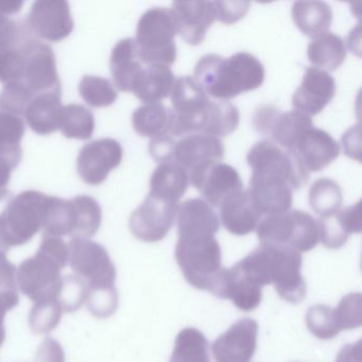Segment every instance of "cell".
I'll use <instances>...</instances> for the list:
<instances>
[{
    "label": "cell",
    "instance_id": "8d00e7d4",
    "mask_svg": "<svg viewBox=\"0 0 362 362\" xmlns=\"http://www.w3.org/2000/svg\"><path fill=\"white\" fill-rule=\"evenodd\" d=\"M309 205L320 217L337 213L342 204V192L334 180L322 177L311 185L308 192Z\"/></svg>",
    "mask_w": 362,
    "mask_h": 362
},
{
    "label": "cell",
    "instance_id": "8992f818",
    "mask_svg": "<svg viewBox=\"0 0 362 362\" xmlns=\"http://www.w3.org/2000/svg\"><path fill=\"white\" fill-rule=\"evenodd\" d=\"M175 259L189 285L211 293L226 270L222 266L221 249L216 238L194 243L177 241Z\"/></svg>",
    "mask_w": 362,
    "mask_h": 362
},
{
    "label": "cell",
    "instance_id": "ee69618b",
    "mask_svg": "<svg viewBox=\"0 0 362 362\" xmlns=\"http://www.w3.org/2000/svg\"><path fill=\"white\" fill-rule=\"evenodd\" d=\"M334 317L339 329L351 330L362 323V296L359 292L343 296L334 309Z\"/></svg>",
    "mask_w": 362,
    "mask_h": 362
},
{
    "label": "cell",
    "instance_id": "2e32d148",
    "mask_svg": "<svg viewBox=\"0 0 362 362\" xmlns=\"http://www.w3.org/2000/svg\"><path fill=\"white\" fill-rule=\"evenodd\" d=\"M24 82L35 95L61 90L56 57L49 46L37 40L28 39Z\"/></svg>",
    "mask_w": 362,
    "mask_h": 362
},
{
    "label": "cell",
    "instance_id": "9c48e42d",
    "mask_svg": "<svg viewBox=\"0 0 362 362\" xmlns=\"http://www.w3.org/2000/svg\"><path fill=\"white\" fill-rule=\"evenodd\" d=\"M253 173L277 175L289 183L291 188L300 189L306 185L309 173L294 150H287L272 141H258L247 156Z\"/></svg>",
    "mask_w": 362,
    "mask_h": 362
},
{
    "label": "cell",
    "instance_id": "603a6c76",
    "mask_svg": "<svg viewBox=\"0 0 362 362\" xmlns=\"http://www.w3.org/2000/svg\"><path fill=\"white\" fill-rule=\"evenodd\" d=\"M219 207L222 226L236 236L251 234L262 220V214L245 189L226 198Z\"/></svg>",
    "mask_w": 362,
    "mask_h": 362
},
{
    "label": "cell",
    "instance_id": "7402d4cb",
    "mask_svg": "<svg viewBox=\"0 0 362 362\" xmlns=\"http://www.w3.org/2000/svg\"><path fill=\"white\" fill-rule=\"evenodd\" d=\"M223 153V144L218 137L194 133L186 135L175 143L173 160L186 170H192L204 163L220 162Z\"/></svg>",
    "mask_w": 362,
    "mask_h": 362
},
{
    "label": "cell",
    "instance_id": "83f0119b",
    "mask_svg": "<svg viewBox=\"0 0 362 362\" xmlns=\"http://www.w3.org/2000/svg\"><path fill=\"white\" fill-rule=\"evenodd\" d=\"M110 66L116 88L122 92H130L133 80L144 67L134 39H124L116 44L112 50Z\"/></svg>",
    "mask_w": 362,
    "mask_h": 362
},
{
    "label": "cell",
    "instance_id": "30bf717a",
    "mask_svg": "<svg viewBox=\"0 0 362 362\" xmlns=\"http://www.w3.org/2000/svg\"><path fill=\"white\" fill-rule=\"evenodd\" d=\"M180 203L158 200L148 194L133 211L129 228L133 236L145 243H158L168 235L177 220Z\"/></svg>",
    "mask_w": 362,
    "mask_h": 362
},
{
    "label": "cell",
    "instance_id": "f546056e",
    "mask_svg": "<svg viewBox=\"0 0 362 362\" xmlns=\"http://www.w3.org/2000/svg\"><path fill=\"white\" fill-rule=\"evenodd\" d=\"M307 56L315 69L336 71L346 59V46L339 35L325 33L313 37L307 48Z\"/></svg>",
    "mask_w": 362,
    "mask_h": 362
},
{
    "label": "cell",
    "instance_id": "e575fe53",
    "mask_svg": "<svg viewBox=\"0 0 362 362\" xmlns=\"http://www.w3.org/2000/svg\"><path fill=\"white\" fill-rule=\"evenodd\" d=\"M24 134L25 122L22 116L0 112V156L9 160L16 167L22 160L21 144Z\"/></svg>",
    "mask_w": 362,
    "mask_h": 362
},
{
    "label": "cell",
    "instance_id": "f1b7e54d",
    "mask_svg": "<svg viewBox=\"0 0 362 362\" xmlns=\"http://www.w3.org/2000/svg\"><path fill=\"white\" fill-rule=\"evenodd\" d=\"M291 14L296 26L313 39L328 33L334 18L329 6L324 1H296Z\"/></svg>",
    "mask_w": 362,
    "mask_h": 362
},
{
    "label": "cell",
    "instance_id": "c3c4849f",
    "mask_svg": "<svg viewBox=\"0 0 362 362\" xmlns=\"http://www.w3.org/2000/svg\"><path fill=\"white\" fill-rule=\"evenodd\" d=\"M175 141L173 137L164 136L156 137L149 144V151L152 158L156 162L166 163L173 162V156H175Z\"/></svg>",
    "mask_w": 362,
    "mask_h": 362
},
{
    "label": "cell",
    "instance_id": "f6af8a7d",
    "mask_svg": "<svg viewBox=\"0 0 362 362\" xmlns=\"http://www.w3.org/2000/svg\"><path fill=\"white\" fill-rule=\"evenodd\" d=\"M88 286L76 275L63 277L62 287L59 292L58 302L64 313H74L86 303Z\"/></svg>",
    "mask_w": 362,
    "mask_h": 362
},
{
    "label": "cell",
    "instance_id": "ab89813d",
    "mask_svg": "<svg viewBox=\"0 0 362 362\" xmlns=\"http://www.w3.org/2000/svg\"><path fill=\"white\" fill-rule=\"evenodd\" d=\"M79 93L83 100L93 107H110L118 97L113 84L97 76H84L80 81Z\"/></svg>",
    "mask_w": 362,
    "mask_h": 362
},
{
    "label": "cell",
    "instance_id": "7bdbcfd3",
    "mask_svg": "<svg viewBox=\"0 0 362 362\" xmlns=\"http://www.w3.org/2000/svg\"><path fill=\"white\" fill-rule=\"evenodd\" d=\"M35 96V93L24 82L6 84L0 93V112H7L23 117Z\"/></svg>",
    "mask_w": 362,
    "mask_h": 362
},
{
    "label": "cell",
    "instance_id": "f5cc1de1",
    "mask_svg": "<svg viewBox=\"0 0 362 362\" xmlns=\"http://www.w3.org/2000/svg\"><path fill=\"white\" fill-rule=\"evenodd\" d=\"M343 146L345 153L349 158L360 160V128L359 126L353 127L343 135Z\"/></svg>",
    "mask_w": 362,
    "mask_h": 362
},
{
    "label": "cell",
    "instance_id": "816d5d0a",
    "mask_svg": "<svg viewBox=\"0 0 362 362\" xmlns=\"http://www.w3.org/2000/svg\"><path fill=\"white\" fill-rule=\"evenodd\" d=\"M18 291L0 293V346L3 345L6 339V315L18 304Z\"/></svg>",
    "mask_w": 362,
    "mask_h": 362
},
{
    "label": "cell",
    "instance_id": "6da1fadb",
    "mask_svg": "<svg viewBox=\"0 0 362 362\" xmlns=\"http://www.w3.org/2000/svg\"><path fill=\"white\" fill-rule=\"evenodd\" d=\"M194 79L206 95L226 101L260 88L264 67L247 52H238L228 59L209 54L197 63Z\"/></svg>",
    "mask_w": 362,
    "mask_h": 362
},
{
    "label": "cell",
    "instance_id": "4dcf8cb0",
    "mask_svg": "<svg viewBox=\"0 0 362 362\" xmlns=\"http://www.w3.org/2000/svg\"><path fill=\"white\" fill-rule=\"evenodd\" d=\"M310 127H313L310 116L305 115L296 110L287 113L279 111L271 122L268 133L272 135V141L277 145L287 150H294L300 135Z\"/></svg>",
    "mask_w": 362,
    "mask_h": 362
},
{
    "label": "cell",
    "instance_id": "1f68e13d",
    "mask_svg": "<svg viewBox=\"0 0 362 362\" xmlns=\"http://www.w3.org/2000/svg\"><path fill=\"white\" fill-rule=\"evenodd\" d=\"M171 111L163 103H146L135 110L132 124L135 132L143 137L164 136L170 129Z\"/></svg>",
    "mask_w": 362,
    "mask_h": 362
},
{
    "label": "cell",
    "instance_id": "7c38bea8",
    "mask_svg": "<svg viewBox=\"0 0 362 362\" xmlns=\"http://www.w3.org/2000/svg\"><path fill=\"white\" fill-rule=\"evenodd\" d=\"M122 146L115 139H100L84 146L77 158V171L84 183L100 185L122 164Z\"/></svg>",
    "mask_w": 362,
    "mask_h": 362
},
{
    "label": "cell",
    "instance_id": "74e56055",
    "mask_svg": "<svg viewBox=\"0 0 362 362\" xmlns=\"http://www.w3.org/2000/svg\"><path fill=\"white\" fill-rule=\"evenodd\" d=\"M239 124V111L232 103H209L207 109L206 124L202 133L211 136H226L236 130Z\"/></svg>",
    "mask_w": 362,
    "mask_h": 362
},
{
    "label": "cell",
    "instance_id": "7a4b0ae2",
    "mask_svg": "<svg viewBox=\"0 0 362 362\" xmlns=\"http://www.w3.org/2000/svg\"><path fill=\"white\" fill-rule=\"evenodd\" d=\"M243 268L262 287L274 286L286 302L300 303L306 296L302 255L289 247L260 245L240 260Z\"/></svg>",
    "mask_w": 362,
    "mask_h": 362
},
{
    "label": "cell",
    "instance_id": "277c9868",
    "mask_svg": "<svg viewBox=\"0 0 362 362\" xmlns=\"http://www.w3.org/2000/svg\"><path fill=\"white\" fill-rule=\"evenodd\" d=\"M49 196L27 190L13 196L0 190V251L29 243L43 228Z\"/></svg>",
    "mask_w": 362,
    "mask_h": 362
},
{
    "label": "cell",
    "instance_id": "5bb4252c",
    "mask_svg": "<svg viewBox=\"0 0 362 362\" xmlns=\"http://www.w3.org/2000/svg\"><path fill=\"white\" fill-rule=\"evenodd\" d=\"M28 26L33 33L49 42H60L71 35L74 21L64 0H40L31 7Z\"/></svg>",
    "mask_w": 362,
    "mask_h": 362
},
{
    "label": "cell",
    "instance_id": "e0dca14e",
    "mask_svg": "<svg viewBox=\"0 0 362 362\" xmlns=\"http://www.w3.org/2000/svg\"><path fill=\"white\" fill-rule=\"evenodd\" d=\"M247 192L262 216L283 215L291 207V186L277 175L252 173Z\"/></svg>",
    "mask_w": 362,
    "mask_h": 362
},
{
    "label": "cell",
    "instance_id": "db71d44e",
    "mask_svg": "<svg viewBox=\"0 0 362 362\" xmlns=\"http://www.w3.org/2000/svg\"><path fill=\"white\" fill-rule=\"evenodd\" d=\"M361 341L344 345L337 355L336 362H362Z\"/></svg>",
    "mask_w": 362,
    "mask_h": 362
},
{
    "label": "cell",
    "instance_id": "52a82bcc",
    "mask_svg": "<svg viewBox=\"0 0 362 362\" xmlns=\"http://www.w3.org/2000/svg\"><path fill=\"white\" fill-rule=\"evenodd\" d=\"M171 103V135L186 136L203 132L211 100L194 78L184 76L175 79Z\"/></svg>",
    "mask_w": 362,
    "mask_h": 362
},
{
    "label": "cell",
    "instance_id": "7dc6e473",
    "mask_svg": "<svg viewBox=\"0 0 362 362\" xmlns=\"http://www.w3.org/2000/svg\"><path fill=\"white\" fill-rule=\"evenodd\" d=\"M216 18L226 25L235 23L245 18L251 4L249 1H215Z\"/></svg>",
    "mask_w": 362,
    "mask_h": 362
},
{
    "label": "cell",
    "instance_id": "d590c367",
    "mask_svg": "<svg viewBox=\"0 0 362 362\" xmlns=\"http://www.w3.org/2000/svg\"><path fill=\"white\" fill-rule=\"evenodd\" d=\"M169 362H211L209 344L203 332L194 327L182 329Z\"/></svg>",
    "mask_w": 362,
    "mask_h": 362
},
{
    "label": "cell",
    "instance_id": "d6a6232c",
    "mask_svg": "<svg viewBox=\"0 0 362 362\" xmlns=\"http://www.w3.org/2000/svg\"><path fill=\"white\" fill-rule=\"evenodd\" d=\"M94 114L81 105H64L59 115L58 130L62 132L66 139L86 141L94 134Z\"/></svg>",
    "mask_w": 362,
    "mask_h": 362
},
{
    "label": "cell",
    "instance_id": "d4e9b609",
    "mask_svg": "<svg viewBox=\"0 0 362 362\" xmlns=\"http://www.w3.org/2000/svg\"><path fill=\"white\" fill-rule=\"evenodd\" d=\"M62 107L61 90L41 93L33 97L25 111L24 118L33 132L47 136L58 130Z\"/></svg>",
    "mask_w": 362,
    "mask_h": 362
},
{
    "label": "cell",
    "instance_id": "681fc988",
    "mask_svg": "<svg viewBox=\"0 0 362 362\" xmlns=\"http://www.w3.org/2000/svg\"><path fill=\"white\" fill-rule=\"evenodd\" d=\"M20 39L18 25L0 11V50L14 45Z\"/></svg>",
    "mask_w": 362,
    "mask_h": 362
},
{
    "label": "cell",
    "instance_id": "11a10c76",
    "mask_svg": "<svg viewBox=\"0 0 362 362\" xmlns=\"http://www.w3.org/2000/svg\"><path fill=\"white\" fill-rule=\"evenodd\" d=\"M16 167L7 158L0 156V190L6 189L11 177L12 171Z\"/></svg>",
    "mask_w": 362,
    "mask_h": 362
},
{
    "label": "cell",
    "instance_id": "9f6ffc18",
    "mask_svg": "<svg viewBox=\"0 0 362 362\" xmlns=\"http://www.w3.org/2000/svg\"><path fill=\"white\" fill-rule=\"evenodd\" d=\"M24 4L21 1H0V11L8 14H16L22 10Z\"/></svg>",
    "mask_w": 362,
    "mask_h": 362
},
{
    "label": "cell",
    "instance_id": "836d02e7",
    "mask_svg": "<svg viewBox=\"0 0 362 362\" xmlns=\"http://www.w3.org/2000/svg\"><path fill=\"white\" fill-rule=\"evenodd\" d=\"M73 209V238L90 239L98 232L103 222L100 205L90 196H77L71 199Z\"/></svg>",
    "mask_w": 362,
    "mask_h": 362
},
{
    "label": "cell",
    "instance_id": "bcb514c9",
    "mask_svg": "<svg viewBox=\"0 0 362 362\" xmlns=\"http://www.w3.org/2000/svg\"><path fill=\"white\" fill-rule=\"evenodd\" d=\"M86 304L88 311L94 317L107 319L117 310V290L116 288L107 290H88Z\"/></svg>",
    "mask_w": 362,
    "mask_h": 362
},
{
    "label": "cell",
    "instance_id": "4316f807",
    "mask_svg": "<svg viewBox=\"0 0 362 362\" xmlns=\"http://www.w3.org/2000/svg\"><path fill=\"white\" fill-rule=\"evenodd\" d=\"M320 241L328 249H340L349 240V235L361 232L359 214L351 207L317 220Z\"/></svg>",
    "mask_w": 362,
    "mask_h": 362
},
{
    "label": "cell",
    "instance_id": "4fadbf2b",
    "mask_svg": "<svg viewBox=\"0 0 362 362\" xmlns=\"http://www.w3.org/2000/svg\"><path fill=\"white\" fill-rule=\"evenodd\" d=\"M177 235L182 243H203L215 238L220 220L211 205L203 199L181 203L177 215Z\"/></svg>",
    "mask_w": 362,
    "mask_h": 362
},
{
    "label": "cell",
    "instance_id": "f907efd6",
    "mask_svg": "<svg viewBox=\"0 0 362 362\" xmlns=\"http://www.w3.org/2000/svg\"><path fill=\"white\" fill-rule=\"evenodd\" d=\"M37 362H65L64 353L60 343L47 338L37 351Z\"/></svg>",
    "mask_w": 362,
    "mask_h": 362
},
{
    "label": "cell",
    "instance_id": "44dd1931",
    "mask_svg": "<svg viewBox=\"0 0 362 362\" xmlns=\"http://www.w3.org/2000/svg\"><path fill=\"white\" fill-rule=\"evenodd\" d=\"M294 150L307 171L317 173L332 164L338 158L341 149L329 133L310 127L300 135Z\"/></svg>",
    "mask_w": 362,
    "mask_h": 362
},
{
    "label": "cell",
    "instance_id": "f35d334b",
    "mask_svg": "<svg viewBox=\"0 0 362 362\" xmlns=\"http://www.w3.org/2000/svg\"><path fill=\"white\" fill-rule=\"evenodd\" d=\"M27 40L20 41L18 39L14 45L0 50V82L1 83L23 82L24 80Z\"/></svg>",
    "mask_w": 362,
    "mask_h": 362
},
{
    "label": "cell",
    "instance_id": "b9f144b4",
    "mask_svg": "<svg viewBox=\"0 0 362 362\" xmlns=\"http://www.w3.org/2000/svg\"><path fill=\"white\" fill-rule=\"evenodd\" d=\"M63 313L58 300L35 303L29 317L31 328L37 334H49L60 323Z\"/></svg>",
    "mask_w": 362,
    "mask_h": 362
},
{
    "label": "cell",
    "instance_id": "ba28073f",
    "mask_svg": "<svg viewBox=\"0 0 362 362\" xmlns=\"http://www.w3.org/2000/svg\"><path fill=\"white\" fill-rule=\"evenodd\" d=\"M69 249L71 269L88 290L115 288L116 269L105 247L90 239L71 238Z\"/></svg>",
    "mask_w": 362,
    "mask_h": 362
},
{
    "label": "cell",
    "instance_id": "cb8c5ba5",
    "mask_svg": "<svg viewBox=\"0 0 362 362\" xmlns=\"http://www.w3.org/2000/svg\"><path fill=\"white\" fill-rule=\"evenodd\" d=\"M175 78L170 67L144 66L131 84L133 93L144 103H158L170 96Z\"/></svg>",
    "mask_w": 362,
    "mask_h": 362
},
{
    "label": "cell",
    "instance_id": "d6986e66",
    "mask_svg": "<svg viewBox=\"0 0 362 362\" xmlns=\"http://www.w3.org/2000/svg\"><path fill=\"white\" fill-rule=\"evenodd\" d=\"M177 33L192 46L204 40L206 31L216 22V10L211 1H175L170 8Z\"/></svg>",
    "mask_w": 362,
    "mask_h": 362
},
{
    "label": "cell",
    "instance_id": "5b68a950",
    "mask_svg": "<svg viewBox=\"0 0 362 362\" xmlns=\"http://www.w3.org/2000/svg\"><path fill=\"white\" fill-rule=\"evenodd\" d=\"M177 25L173 11L167 8H152L139 18L135 42L144 66L170 67L177 59Z\"/></svg>",
    "mask_w": 362,
    "mask_h": 362
},
{
    "label": "cell",
    "instance_id": "ac0fdd59",
    "mask_svg": "<svg viewBox=\"0 0 362 362\" xmlns=\"http://www.w3.org/2000/svg\"><path fill=\"white\" fill-rule=\"evenodd\" d=\"M334 94L336 82L327 71L307 67L302 83L292 97V105L296 111L311 117L321 113Z\"/></svg>",
    "mask_w": 362,
    "mask_h": 362
},
{
    "label": "cell",
    "instance_id": "8fae6325",
    "mask_svg": "<svg viewBox=\"0 0 362 362\" xmlns=\"http://www.w3.org/2000/svg\"><path fill=\"white\" fill-rule=\"evenodd\" d=\"M189 180L211 206H220L232 194L243 190L236 169L221 162H207L192 169Z\"/></svg>",
    "mask_w": 362,
    "mask_h": 362
},
{
    "label": "cell",
    "instance_id": "3957f363",
    "mask_svg": "<svg viewBox=\"0 0 362 362\" xmlns=\"http://www.w3.org/2000/svg\"><path fill=\"white\" fill-rule=\"evenodd\" d=\"M69 262V245L61 237L43 235L39 251L16 269L18 288L33 303L58 300L61 271Z\"/></svg>",
    "mask_w": 362,
    "mask_h": 362
},
{
    "label": "cell",
    "instance_id": "60d3db41",
    "mask_svg": "<svg viewBox=\"0 0 362 362\" xmlns=\"http://www.w3.org/2000/svg\"><path fill=\"white\" fill-rule=\"evenodd\" d=\"M307 329L320 340H330L340 334L334 317V309L327 305L315 304L307 310Z\"/></svg>",
    "mask_w": 362,
    "mask_h": 362
},
{
    "label": "cell",
    "instance_id": "9a60e30c",
    "mask_svg": "<svg viewBox=\"0 0 362 362\" xmlns=\"http://www.w3.org/2000/svg\"><path fill=\"white\" fill-rule=\"evenodd\" d=\"M257 322L239 320L211 345L216 362H250L257 349Z\"/></svg>",
    "mask_w": 362,
    "mask_h": 362
},
{
    "label": "cell",
    "instance_id": "ffe728a7",
    "mask_svg": "<svg viewBox=\"0 0 362 362\" xmlns=\"http://www.w3.org/2000/svg\"><path fill=\"white\" fill-rule=\"evenodd\" d=\"M213 294L219 298L232 300L240 310L252 311L262 303V287L236 264L224 270Z\"/></svg>",
    "mask_w": 362,
    "mask_h": 362
},
{
    "label": "cell",
    "instance_id": "484cf974",
    "mask_svg": "<svg viewBox=\"0 0 362 362\" xmlns=\"http://www.w3.org/2000/svg\"><path fill=\"white\" fill-rule=\"evenodd\" d=\"M189 184L187 170L173 162L160 163L150 179L149 196L167 202L179 203Z\"/></svg>",
    "mask_w": 362,
    "mask_h": 362
}]
</instances>
